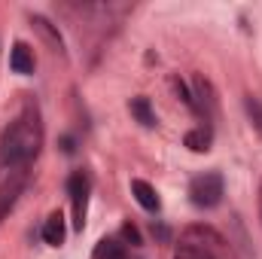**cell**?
Returning a JSON list of instances; mask_svg holds the SVG:
<instances>
[{
    "label": "cell",
    "instance_id": "obj_1",
    "mask_svg": "<svg viewBox=\"0 0 262 259\" xmlns=\"http://www.w3.org/2000/svg\"><path fill=\"white\" fill-rule=\"evenodd\" d=\"M40 134L37 125H31L28 119H18L12 128H6V134L0 137V159L3 165H21L37 153Z\"/></svg>",
    "mask_w": 262,
    "mask_h": 259
},
{
    "label": "cell",
    "instance_id": "obj_2",
    "mask_svg": "<svg viewBox=\"0 0 262 259\" xmlns=\"http://www.w3.org/2000/svg\"><path fill=\"white\" fill-rule=\"evenodd\" d=\"M189 198L195 207H213L223 198V177L220 174H201L189 183Z\"/></svg>",
    "mask_w": 262,
    "mask_h": 259
},
{
    "label": "cell",
    "instance_id": "obj_3",
    "mask_svg": "<svg viewBox=\"0 0 262 259\" xmlns=\"http://www.w3.org/2000/svg\"><path fill=\"white\" fill-rule=\"evenodd\" d=\"M67 192H70V201H73V226L82 232V226H85V195H89V180H85L82 171L70 174Z\"/></svg>",
    "mask_w": 262,
    "mask_h": 259
},
{
    "label": "cell",
    "instance_id": "obj_4",
    "mask_svg": "<svg viewBox=\"0 0 262 259\" xmlns=\"http://www.w3.org/2000/svg\"><path fill=\"white\" fill-rule=\"evenodd\" d=\"M131 192L137 198V204L143 207V210H149V213H159V207H162V201H159V195L156 189L146 183V180H131Z\"/></svg>",
    "mask_w": 262,
    "mask_h": 259
},
{
    "label": "cell",
    "instance_id": "obj_5",
    "mask_svg": "<svg viewBox=\"0 0 262 259\" xmlns=\"http://www.w3.org/2000/svg\"><path fill=\"white\" fill-rule=\"evenodd\" d=\"M64 235H67L64 217H61V213H52V217L46 220V226H43V241L52 244V247H61V244H64Z\"/></svg>",
    "mask_w": 262,
    "mask_h": 259
},
{
    "label": "cell",
    "instance_id": "obj_6",
    "mask_svg": "<svg viewBox=\"0 0 262 259\" xmlns=\"http://www.w3.org/2000/svg\"><path fill=\"white\" fill-rule=\"evenodd\" d=\"M9 67L15 73H34V55L25 43H15L12 46V55H9Z\"/></svg>",
    "mask_w": 262,
    "mask_h": 259
},
{
    "label": "cell",
    "instance_id": "obj_7",
    "mask_svg": "<svg viewBox=\"0 0 262 259\" xmlns=\"http://www.w3.org/2000/svg\"><path fill=\"white\" fill-rule=\"evenodd\" d=\"M128 110H131V116H134L140 125H146V128L156 125V113H152V107H149L146 98H134V101L128 104Z\"/></svg>",
    "mask_w": 262,
    "mask_h": 259
},
{
    "label": "cell",
    "instance_id": "obj_8",
    "mask_svg": "<svg viewBox=\"0 0 262 259\" xmlns=\"http://www.w3.org/2000/svg\"><path fill=\"white\" fill-rule=\"evenodd\" d=\"M92 259H125V250H122V244L104 238V241H98V247H95Z\"/></svg>",
    "mask_w": 262,
    "mask_h": 259
},
{
    "label": "cell",
    "instance_id": "obj_9",
    "mask_svg": "<svg viewBox=\"0 0 262 259\" xmlns=\"http://www.w3.org/2000/svg\"><path fill=\"white\" fill-rule=\"evenodd\" d=\"M183 143H186L189 149H195V153H204V149H210V134H207V131H189V134L183 137Z\"/></svg>",
    "mask_w": 262,
    "mask_h": 259
},
{
    "label": "cell",
    "instance_id": "obj_10",
    "mask_svg": "<svg viewBox=\"0 0 262 259\" xmlns=\"http://www.w3.org/2000/svg\"><path fill=\"white\" fill-rule=\"evenodd\" d=\"M247 113L256 119V128L262 131V101L259 98H247Z\"/></svg>",
    "mask_w": 262,
    "mask_h": 259
},
{
    "label": "cell",
    "instance_id": "obj_11",
    "mask_svg": "<svg viewBox=\"0 0 262 259\" xmlns=\"http://www.w3.org/2000/svg\"><path fill=\"white\" fill-rule=\"evenodd\" d=\"M122 235H125V241H131V244H140V232H137L131 223H125V226H122Z\"/></svg>",
    "mask_w": 262,
    "mask_h": 259
},
{
    "label": "cell",
    "instance_id": "obj_12",
    "mask_svg": "<svg viewBox=\"0 0 262 259\" xmlns=\"http://www.w3.org/2000/svg\"><path fill=\"white\" fill-rule=\"evenodd\" d=\"M174 85H177V92H180V98H183V101H186V104H189V107H192V110H195V101H192V95H189V89H186V85H183V82H180V79H177V82H174Z\"/></svg>",
    "mask_w": 262,
    "mask_h": 259
}]
</instances>
